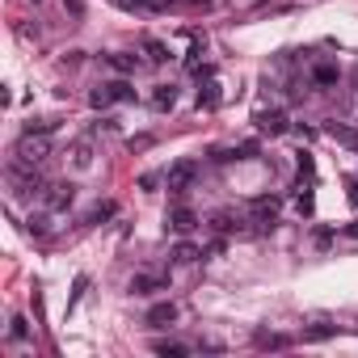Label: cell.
<instances>
[{
  "label": "cell",
  "instance_id": "6da1fadb",
  "mask_svg": "<svg viewBox=\"0 0 358 358\" xmlns=\"http://www.w3.org/2000/svg\"><path fill=\"white\" fill-rule=\"evenodd\" d=\"M114 101H135V89L127 80H106V85H93L89 89V106L93 110H110Z\"/></svg>",
  "mask_w": 358,
  "mask_h": 358
},
{
  "label": "cell",
  "instance_id": "7a4b0ae2",
  "mask_svg": "<svg viewBox=\"0 0 358 358\" xmlns=\"http://www.w3.org/2000/svg\"><path fill=\"white\" fill-rule=\"evenodd\" d=\"M17 156H22V160H30V164H43V160L51 156V139H47V135H38V131H26V135H22V143H17Z\"/></svg>",
  "mask_w": 358,
  "mask_h": 358
},
{
  "label": "cell",
  "instance_id": "3957f363",
  "mask_svg": "<svg viewBox=\"0 0 358 358\" xmlns=\"http://www.w3.org/2000/svg\"><path fill=\"white\" fill-rule=\"evenodd\" d=\"M72 203H76V186L72 182H47V194H43L47 211H68Z\"/></svg>",
  "mask_w": 358,
  "mask_h": 358
},
{
  "label": "cell",
  "instance_id": "277c9868",
  "mask_svg": "<svg viewBox=\"0 0 358 358\" xmlns=\"http://www.w3.org/2000/svg\"><path fill=\"white\" fill-rule=\"evenodd\" d=\"M194 173H199V164H194V160H177V164L164 173V186H169L173 194H186V190H190V182H194Z\"/></svg>",
  "mask_w": 358,
  "mask_h": 358
},
{
  "label": "cell",
  "instance_id": "5b68a950",
  "mask_svg": "<svg viewBox=\"0 0 358 358\" xmlns=\"http://www.w3.org/2000/svg\"><path fill=\"white\" fill-rule=\"evenodd\" d=\"M164 224H169V232H177V236H190V232L199 228V215H194L190 207H173V211L164 215Z\"/></svg>",
  "mask_w": 358,
  "mask_h": 358
},
{
  "label": "cell",
  "instance_id": "8992f818",
  "mask_svg": "<svg viewBox=\"0 0 358 358\" xmlns=\"http://www.w3.org/2000/svg\"><path fill=\"white\" fill-rule=\"evenodd\" d=\"M329 337H337V320H333V316H312V320H303V341H329Z\"/></svg>",
  "mask_w": 358,
  "mask_h": 358
},
{
  "label": "cell",
  "instance_id": "52a82bcc",
  "mask_svg": "<svg viewBox=\"0 0 358 358\" xmlns=\"http://www.w3.org/2000/svg\"><path fill=\"white\" fill-rule=\"evenodd\" d=\"M249 215H253V224L266 232V228H274V220H278V203H274V199H253V203H249Z\"/></svg>",
  "mask_w": 358,
  "mask_h": 358
},
{
  "label": "cell",
  "instance_id": "ba28073f",
  "mask_svg": "<svg viewBox=\"0 0 358 358\" xmlns=\"http://www.w3.org/2000/svg\"><path fill=\"white\" fill-rule=\"evenodd\" d=\"M253 122H257V131H262V135H287V127H291L282 110H262Z\"/></svg>",
  "mask_w": 358,
  "mask_h": 358
},
{
  "label": "cell",
  "instance_id": "9c48e42d",
  "mask_svg": "<svg viewBox=\"0 0 358 358\" xmlns=\"http://www.w3.org/2000/svg\"><path fill=\"white\" fill-rule=\"evenodd\" d=\"M169 257H173V266H194V262L203 257V249L190 245V241H177V245L169 249Z\"/></svg>",
  "mask_w": 358,
  "mask_h": 358
},
{
  "label": "cell",
  "instance_id": "30bf717a",
  "mask_svg": "<svg viewBox=\"0 0 358 358\" xmlns=\"http://www.w3.org/2000/svg\"><path fill=\"white\" fill-rule=\"evenodd\" d=\"M106 64H110L118 76H131V72H139V55H131V51H110V55H106Z\"/></svg>",
  "mask_w": 358,
  "mask_h": 358
},
{
  "label": "cell",
  "instance_id": "8fae6325",
  "mask_svg": "<svg viewBox=\"0 0 358 358\" xmlns=\"http://www.w3.org/2000/svg\"><path fill=\"white\" fill-rule=\"evenodd\" d=\"M169 287V278H160V274H135L131 278V295H152V291H164Z\"/></svg>",
  "mask_w": 358,
  "mask_h": 358
},
{
  "label": "cell",
  "instance_id": "7c38bea8",
  "mask_svg": "<svg viewBox=\"0 0 358 358\" xmlns=\"http://www.w3.org/2000/svg\"><path fill=\"white\" fill-rule=\"evenodd\" d=\"M68 160H72V169H93V143L89 139H76L68 148Z\"/></svg>",
  "mask_w": 358,
  "mask_h": 358
},
{
  "label": "cell",
  "instance_id": "4fadbf2b",
  "mask_svg": "<svg viewBox=\"0 0 358 358\" xmlns=\"http://www.w3.org/2000/svg\"><path fill=\"white\" fill-rule=\"evenodd\" d=\"M173 320H177V303L164 299V303L148 308V324H152V329H164V324H173Z\"/></svg>",
  "mask_w": 358,
  "mask_h": 358
},
{
  "label": "cell",
  "instance_id": "5bb4252c",
  "mask_svg": "<svg viewBox=\"0 0 358 358\" xmlns=\"http://www.w3.org/2000/svg\"><path fill=\"white\" fill-rule=\"evenodd\" d=\"M324 135H329V139H337V143H345V148H354V152H358V131H354V127H345V122H324Z\"/></svg>",
  "mask_w": 358,
  "mask_h": 358
},
{
  "label": "cell",
  "instance_id": "9a60e30c",
  "mask_svg": "<svg viewBox=\"0 0 358 358\" xmlns=\"http://www.w3.org/2000/svg\"><path fill=\"white\" fill-rule=\"evenodd\" d=\"M148 101H152V110H160V114H164V110H173V106H177V89H173V85H156Z\"/></svg>",
  "mask_w": 358,
  "mask_h": 358
},
{
  "label": "cell",
  "instance_id": "2e32d148",
  "mask_svg": "<svg viewBox=\"0 0 358 358\" xmlns=\"http://www.w3.org/2000/svg\"><path fill=\"white\" fill-rule=\"evenodd\" d=\"M253 341H257V350H287V345H291V337H282V333H266V329H262Z\"/></svg>",
  "mask_w": 358,
  "mask_h": 358
},
{
  "label": "cell",
  "instance_id": "e0dca14e",
  "mask_svg": "<svg viewBox=\"0 0 358 358\" xmlns=\"http://www.w3.org/2000/svg\"><path fill=\"white\" fill-rule=\"evenodd\" d=\"M143 55H148V64H164L169 59V47L160 38H143Z\"/></svg>",
  "mask_w": 358,
  "mask_h": 358
},
{
  "label": "cell",
  "instance_id": "ac0fdd59",
  "mask_svg": "<svg viewBox=\"0 0 358 358\" xmlns=\"http://www.w3.org/2000/svg\"><path fill=\"white\" fill-rule=\"evenodd\" d=\"M312 80H316L320 89H333V85H337V68H333V64H316V68H312Z\"/></svg>",
  "mask_w": 358,
  "mask_h": 358
},
{
  "label": "cell",
  "instance_id": "d6986e66",
  "mask_svg": "<svg viewBox=\"0 0 358 358\" xmlns=\"http://www.w3.org/2000/svg\"><path fill=\"white\" fill-rule=\"evenodd\" d=\"M211 228H215V232H236L241 220H236L232 211H215V215H211Z\"/></svg>",
  "mask_w": 358,
  "mask_h": 358
},
{
  "label": "cell",
  "instance_id": "ffe728a7",
  "mask_svg": "<svg viewBox=\"0 0 358 358\" xmlns=\"http://www.w3.org/2000/svg\"><path fill=\"white\" fill-rule=\"evenodd\" d=\"M215 106H220V85L207 80V89L199 93V110H215Z\"/></svg>",
  "mask_w": 358,
  "mask_h": 358
},
{
  "label": "cell",
  "instance_id": "44dd1931",
  "mask_svg": "<svg viewBox=\"0 0 358 358\" xmlns=\"http://www.w3.org/2000/svg\"><path fill=\"white\" fill-rule=\"evenodd\" d=\"M152 350H156V354H164V358H186V354H190L182 341H156Z\"/></svg>",
  "mask_w": 358,
  "mask_h": 358
},
{
  "label": "cell",
  "instance_id": "7402d4cb",
  "mask_svg": "<svg viewBox=\"0 0 358 358\" xmlns=\"http://www.w3.org/2000/svg\"><path fill=\"white\" fill-rule=\"evenodd\" d=\"M122 13H139V9H152V0H114Z\"/></svg>",
  "mask_w": 358,
  "mask_h": 358
},
{
  "label": "cell",
  "instance_id": "603a6c76",
  "mask_svg": "<svg viewBox=\"0 0 358 358\" xmlns=\"http://www.w3.org/2000/svg\"><path fill=\"white\" fill-rule=\"evenodd\" d=\"M26 232H30V236H47V215H30Z\"/></svg>",
  "mask_w": 358,
  "mask_h": 358
},
{
  "label": "cell",
  "instance_id": "cb8c5ba5",
  "mask_svg": "<svg viewBox=\"0 0 358 358\" xmlns=\"http://www.w3.org/2000/svg\"><path fill=\"white\" fill-rule=\"evenodd\" d=\"M110 215H114V203H106V207L89 211V220H85V224H97V220H110Z\"/></svg>",
  "mask_w": 358,
  "mask_h": 358
},
{
  "label": "cell",
  "instance_id": "d4e9b609",
  "mask_svg": "<svg viewBox=\"0 0 358 358\" xmlns=\"http://www.w3.org/2000/svg\"><path fill=\"white\" fill-rule=\"evenodd\" d=\"M9 333H13L17 341H22V337H30V329H26V320H22V316H13V329H9Z\"/></svg>",
  "mask_w": 358,
  "mask_h": 358
},
{
  "label": "cell",
  "instance_id": "484cf974",
  "mask_svg": "<svg viewBox=\"0 0 358 358\" xmlns=\"http://www.w3.org/2000/svg\"><path fill=\"white\" fill-rule=\"evenodd\" d=\"M345 190H350V207L358 211V182H354V177H345Z\"/></svg>",
  "mask_w": 358,
  "mask_h": 358
},
{
  "label": "cell",
  "instance_id": "4316f807",
  "mask_svg": "<svg viewBox=\"0 0 358 358\" xmlns=\"http://www.w3.org/2000/svg\"><path fill=\"white\" fill-rule=\"evenodd\" d=\"M64 5H68L72 13H80V9H85V5H80V0H64Z\"/></svg>",
  "mask_w": 358,
  "mask_h": 358
},
{
  "label": "cell",
  "instance_id": "83f0119b",
  "mask_svg": "<svg viewBox=\"0 0 358 358\" xmlns=\"http://www.w3.org/2000/svg\"><path fill=\"white\" fill-rule=\"evenodd\" d=\"M194 5H199V9H211V5H215V0H194Z\"/></svg>",
  "mask_w": 358,
  "mask_h": 358
},
{
  "label": "cell",
  "instance_id": "f1b7e54d",
  "mask_svg": "<svg viewBox=\"0 0 358 358\" xmlns=\"http://www.w3.org/2000/svg\"><path fill=\"white\" fill-rule=\"evenodd\" d=\"M345 232H350V236H358V224H350V228H345Z\"/></svg>",
  "mask_w": 358,
  "mask_h": 358
},
{
  "label": "cell",
  "instance_id": "f546056e",
  "mask_svg": "<svg viewBox=\"0 0 358 358\" xmlns=\"http://www.w3.org/2000/svg\"><path fill=\"white\" fill-rule=\"evenodd\" d=\"M354 106H358V97H354Z\"/></svg>",
  "mask_w": 358,
  "mask_h": 358
}]
</instances>
